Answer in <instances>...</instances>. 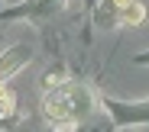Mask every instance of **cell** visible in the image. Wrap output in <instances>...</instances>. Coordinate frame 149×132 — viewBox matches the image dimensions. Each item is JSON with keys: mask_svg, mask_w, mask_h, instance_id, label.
Wrapping results in <instances>:
<instances>
[{"mask_svg": "<svg viewBox=\"0 0 149 132\" xmlns=\"http://www.w3.org/2000/svg\"><path fill=\"white\" fill-rule=\"evenodd\" d=\"M97 110V97L84 81H62L42 94V116L52 132H74L81 119Z\"/></svg>", "mask_w": 149, "mask_h": 132, "instance_id": "obj_1", "label": "cell"}, {"mask_svg": "<svg viewBox=\"0 0 149 132\" xmlns=\"http://www.w3.org/2000/svg\"><path fill=\"white\" fill-rule=\"evenodd\" d=\"M97 26H136L146 19L143 0H97Z\"/></svg>", "mask_w": 149, "mask_h": 132, "instance_id": "obj_2", "label": "cell"}, {"mask_svg": "<svg viewBox=\"0 0 149 132\" xmlns=\"http://www.w3.org/2000/svg\"><path fill=\"white\" fill-rule=\"evenodd\" d=\"M101 110L113 119L117 129H123V126H146L149 122V97L146 100H133V103L117 100V97H101Z\"/></svg>", "mask_w": 149, "mask_h": 132, "instance_id": "obj_3", "label": "cell"}, {"mask_svg": "<svg viewBox=\"0 0 149 132\" xmlns=\"http://www.w3.org/2000/svg\"><path fill=\"white\" fill-rule=\"evenodd\" d=\"M74 132H117V126H113V119H110L104 110H94L88 119L78 122V129H74Z\"/></svg>", "mask_w": 149, "mask_h": 132, "instance_id": "obj_4", "label": "cell"}, {"mask_svg": "<svg viewBox=\"0 0 149 132\" xmlns=\"http://www.w3.org/2000/svg\"><path fill=\"white\" fill-rule=\"evenodd\" d=\"M133 61H136V65H149V48H146V52H139Z\"/></svg>", "mask_w": 149, "mask_h": 132, "instance_id": "obj_5", "label": "cell"}, {"mask_svg": "<svg viewBox=\"0 0 149 132\" xmlns=\"http://www.w3.org/2000/svg\"><path fill=\"white\" fill-rule=\"evenodd\" d=\"M19 3H26V0H3V7H19Z\"/></svg>", "mask_w": 149, "mask_h": 132, "instance_id": "obj_6", "label": "cell"}, {"mask_svg": "<svg viewBox=\"0 0 149 132\" xmlns=\"http://www.w3.org/2000/svg\"><path fill=\"white\" fill-rule=\"evenodd\" d=\"M84 3H88V10H94V3H97V0H84Z\"/></svg>", "mask_w": 149, "mask_h": 132, "instance_id": "obj_7", "label": "cell"}, {"mask_svg": "<svg viewBox=\"0 0 149 132\" xmlns=\"http://www.w3.org/2000/svg\"><path fill=\"white\" fill-rule=\"evenodd\" d=\"M139 132H149V122H146V126H139Z\"/></svg>", "mask_w": 149, "mask_h": 132, "instance_id": "obj_8", "label": "cell"}]
</instances>
